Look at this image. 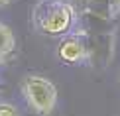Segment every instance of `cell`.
I'll use <instances>...</instances> for the list:
<instances>
[{
    "instance_id": "obj_7",
    "label": "cell",
    "mask_w": 120,
    "mask_h": 116,
    "mask_svg": "<svg viewBox=\"0 0 120 116\" xmlns=\"http://www.w3.org/2000/svg\"><path fill=\"white\" fill-rule=\"evenodd\" d=\"M0 116H18V108L14 104L0 102Z\"/></svg>"
},
{
    "instance_id": "obj_4",
    "label": "cell",
    "mask_w": 120,
    "mask_h": 116,
    "mask_svg": "<svg viewBox=\"0 0 120 116\" xmlns=\"http://www.w3.org/2000/svg\"><path fill=\"white\" fill-rule=\"evenodd\" d=\"M57 55L65 65H87L91 63V53H89L87 34L81 26H77L73 32L61 37L57 47Z\"/></svg>"
},
{
    "instance_id": "obj_2",
    "label": "cell",
    "mask_w": 120,
    "mask_h": 116,
    "mask_svg": "<svg viewBox=\"0 0 120 116\" xmlns=\"http://www.w3.org/2000/svg\"><path fill=\"white\" fill-rule=\"evenodd\" d=\"M87 24L81 26L87 34L89 53H91V63L108 65L114 55V43H116V34L114 28H106V14H85Z\"/></svg>"
},
{
    "instance_id": "obj_8",
    "label": "cell",
    "mask_w": 120,
    "mask_h": 116,
    "mask_svg": "<svg viewBox=\"0 0 120 116\" xmlns=\"http://www.w3.org/2000/svg\"><path fill=\"white\" fill-rule=\"evenodd\" d=\"M12 0H0V6H6V4H10Z\"/></svg>"
},
{
    "instance_id": "obj_3",
    "label": "cell",
    "mask_w": 120,
    "mask_h": 116,
    "mask_svg": "<svg viewBox=\"0 0 120 116\" xmlns=\"http://www.w3.org/2000/svg\"><path fill=\"white\" fill-rule=\"evenodd\" d=\"M22 93L30 108L39 116H49L57 104V89L41 75H28L22 81Z\"/></svg>"
},
{
    "instance_id": "obj_1",
    "label": "cell",
    "mask_w": 120,
    "mask_h": 116,
    "mask_svg": "<svg viewBox=\"0 0 120 116\" xmlns=\"http://www.w3.org/2000/svg\"><path fill=\"white\" fill-rule=\"evenodd\" d=\"M77 8L67 0H39L34 6L32 22L39 34L63 37L79 26Z\"/></svg>"
},
{
    "instance_id": "obj_6",
    "label": "cell",
    "mask_w": 120,
    "mask_h": 116,
    "mask_svg": "<svg viewBox=\"0 0 120 116\" xmlns=\"http://www.w3.org/2000/svg\"><path fill=\"white\" fill-rule=\"evenodd\" d=\"M120 14V0H106V16L116 18Z\"/></svg>"
},
{
    "instance_id": "obj_5",
    "label": "cell",
    "mask_w": 120,
    "mask_h": 116,
    "mask_svg": "<svg viewBox=\"0 0 120 116\" xmlns=\"http://www.w3.org/2000/svg\"><path fill=\"white\" fill-rule=\"evenodd\" d=\"M14 45H16V39H14L12 30L0 22V63L8 59V55L14 51Z\"/></svg>"
}]
</instances>
